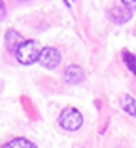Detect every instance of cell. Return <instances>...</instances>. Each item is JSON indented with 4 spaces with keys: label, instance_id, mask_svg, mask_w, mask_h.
Returning <instances> with one entry per match:
<instances>
[{
    "label": "cell",
    "instance_id": "52a82bcc",
    "mask_svg": "<svg viewBox=\"0 0 136 148\" xmlns=\"http://www.w3.org/2000/svg\"><path fill=\"white\" fill-rule=\"evenodd\" d=\"M2 148H36V144L34 143H30L28 139H13V140H9V143H6Z\"/></svg>",
    "mask_w": 136,
    "mask_h": 148
},
{
    "label": "cell",
    "instance_id": "8fae6325",
    "mask_svg": "<svg viewBox=\"0 0 136 148\" xmlns=\"http://www.w3.org/2000/svg\"><path fill=\"white\" fill-rule=\"evenodd\" d=\"M6 17V6H4V0H0V21Z\"/></svg>",
    "mask_w": 136,
    "mask_h": 148
},
{
    "label": "cell",
    "instance_id": "7a4b0ae2",
    "mask_svg": "<svg viewBox=\"0 0 136 148\" xmlns=\"http://www.w3.org/2000/svg\"><path fill=\"white\" fill-rule=\"evenodd\" d=\"M59 123L66 131H78L79 127L83 125V116H81V112L78 108H64L61 112Z\"/></svg>",
    "mask_w": 136,
    "mask_h": 148
},
{
    "label": "cell",
    "instance_id": "7c38bea8",
    "mask_svg": "<svg viewBox=\"0 0 136 148\" xmlns=\"http://www.w3.org/2000/svg\"><path fill=\"white\" fill-rule=\"evenodd\" d=\"M64 4H66V6H70V4H72V2H70V0H64Z\"/></svg>",
    "mask_w": 136,
    "mask_h": 148
},
{
    "label": "cell",
    "instance_id": "ba28073f",
    "mask_svg": "<svg viewBox=\"0 0 136 148\" xmlns=\"http://www.w3.org/2000/svg\"><path fill=\"white\" fill-rule=\"evenodd\" d=\"M121 106H123V110L127 114L136 116V103H134V99H132L131 95H123L121 97Z\"/></svg>",
    "mask_w": 136,
    "mask_h": 148
},
{
    "label": "cell",
    "instance_id": "9c48e42d",
    "mask_svg": "<svg viewBox=\"0 0 136 148\" xmlns=\"http://www.w3.org/2000/svg\"><path fill=\"white\" fill-rule=\"evenodd\" d=\"M123 61L129 66V70L136 76V55H132L131 51H123Z\"/></svg>",
    "mask_w": 136,
    "mask_h": 148
},
{
    "label": "cell",
    "instance_id": "5b68a950",
    "mask_svg": "<svg viewBox=\"0 0 136 148\" xmlns=\"http://www.w3.org/2000/svg\"><path fill=\"white\" fill-rule=\"evenodd\" d=\"M108 15H110V19L114 23L123 25V23H127L129 19L132 17V10H129V8H112L110 12H108Z\"/></svg>",
    "mask_w": 136,
    "mask_h": 148
},
{
    "label": "cell",
    "instance_id": "6da1fadb",
    "mask_svg": "<svg viewBox=\"0 0 136 148\" xmlns=\"http://www.w3.org/2000/svg\"><path fill=\"white\" fill-rule=\"evenodd\" d=\"M40 55H42L40 44L34 42V40H25V42L15 49V59H17L21 65H32V63L40 61Z\"/></svg>",
    "mask_w": 136,
    "mask_h": 148
},
{
    "label": "cell",
    "instance_id": "277c9868",
    "mask_svg": "<svg viewBox=\"0 0 136 148\" xmlns=\"http://www.w3.org/2000/svg\"><path fill=\"white\" fill-rule=\"evenodd\" d=\"M85 78V72L81 66L78 65H70V66H66L64 70V82L66 84H70V86H78V84H81Z\"/></svg>",
    "mask_w": 136,
    "mask_h": 148
},
{
    "label": "cell",
    "instance_id": "8992f818",
    "mask_svg": "<svg viewBox=\"0 0 136 148\" xmlns=\"http://www.w3.org/2000/svg\"><path fill=\"white\" fill-rule=\"evenodd\" d=\"M25 42L23 40V36L19 34L17 31H13V29H9L8 32H6V46H8V49H12V51H15V49L21 46V44Z\"/></svg>",
    "mask_w": 136,
    "mask_h": 148
},
{
    "label": "cell",
    "instance_id": "4fadbf2b",
    "mask_svg": "<svg viewBox=\"0 0 136 148\" xmlns=\"http://www.w3.org/2000/svg\"><path fill=\"white\" fill-rule=\"evenodd\" d=\"M21 2H28V0H21Z\"/></svg>",
    "mask_w": 136,
    "mask_h": 148
},
{
    "label": "cell",
    "instance_id": "30bf717a",
    "mask_svg": "<svg viewBox=\"0 0 136 148\" xmlns=\"http://www.w3.org/2000/svg\"><path fill=\"white\" fill-rule=\"evenodd\" d=\"M121 2H123L125 8H129V10H136V0H121Z\"/></svg>",
    "mask_w": 136,
    "mask_h": 148
},
{
    "label": "cell",
    "instance_id": "3957f363",
    "mask_svg": "<svg viewBox=\"0 0 136 148\" xmlns=\"http://www.w3.org/2000/svg\"><path fill=\"white\" fill-rule=\"evenodd\" d=\"M40 63L45 69H57L61 65V51L55 48H44L42 49V55H40Z\"/></svg>",
    "mask_w": 136,
    "mask_h": 148
}]
</instances>
